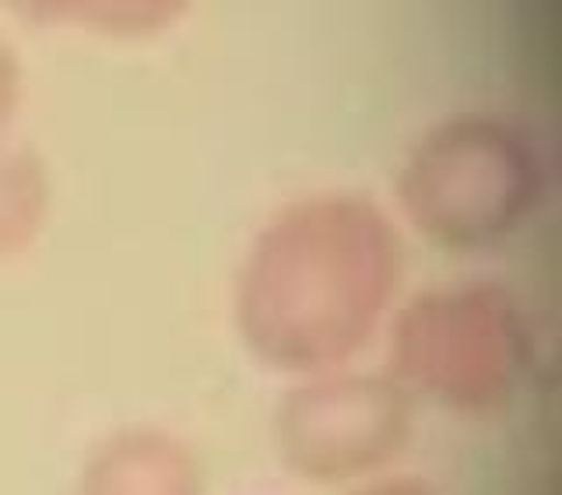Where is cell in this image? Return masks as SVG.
Masks as SVG:
<instances>
[{
    "mask_svg": "<svg viewBox=\"0 0 562 495\" xmlns=\"http://www.w3.org/2000/svg\"><path fill=\"white\" fill-rule=\"evenodd\" d=\"M359 495H429L422 485H412V482H394V485H376L369 492H359Z\"/></svg>",
    "mask_w": 562,
    "mask_h": 495,
    "instance_id": "8992f818",
    "label": "cell"
},
{
    "mask_svg": "<svg viewBox=\"0 0 562 495\" xmlns=\"http://www.w3.org/2000/svg\"><path fill=\"white\" fill-rule=\"evenodd\" d=\"M527 341L506 303L479 289L418 303L397 334V365L453 408H492L524 373Z\"/></svg>",
    "mask_w": 562,
    "mask_h": 495,
    "instance_id": "7a4b0ae2",
    "label": "cell"
},
{
    "mask_svg": "<svg viewBox=\"0 0 562 495\" xmlns=\"http://www.w3.org/2000/svg\"><path fill=\"white\" fill-rule=\"evenodd\" d=\"M408 436L401 386L366 376H330L295 391L278 415V447L310 479H345L383 464Z\"/></svg>",
    "mask_w": 562,
    "mask_h": 495,
    "instance_id": "277c9868",
    "label": "cell"
},
{
    "mask_svg": "<svg viewBox=\"0 0 562 495\" xmlns=\"http://www.w3.org/2000/svg\"><path fill=\"white\" fill-rule=\"evenodd\" d=\"M531 198V162L514 137L464 123L418 148L408 169L412 215L453 243H479L509 228Z\"/></svg>",
    "mask_w": 562,
    "mask_h": 495,
    "instance_id": "3957f363",
    "label": "cell"
},
{
    "mask_svg": "<svg viewBox=\"0 0 562 495\" xmlns=\"http://www.w3.org/2000/svg\"><path fill=\"white\" fill-rule=\"evenodd\" d=\"M85 495H201V468L172 436L120 432L95 453Z\"/></svg>",
    "mask_w": 562,
    "mask_h": 495,
    "instance_id": "5b68a950",
    "label": "cell"
},
{
    "mask_svg": "<svg viewBox=\"0 0 562 495\" xmlns=\"http://www.w3.org/2000/svg\"><path fill=\"white\" fill-rule=\"evenodd\" d=\"M394 250L373 211L306 204L263 239L243 289V327L263 359L289 369L356 351L391 285Z\"/></svg>",
    "mask_w": 562,
    "mask_h": 495,
    "instance_id": "6da1fadb",
    "label": "cell"
}]
</instances>
